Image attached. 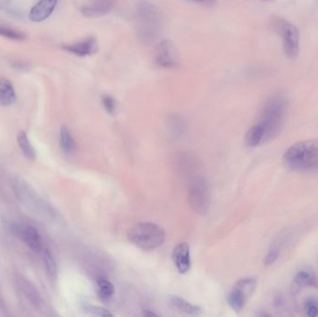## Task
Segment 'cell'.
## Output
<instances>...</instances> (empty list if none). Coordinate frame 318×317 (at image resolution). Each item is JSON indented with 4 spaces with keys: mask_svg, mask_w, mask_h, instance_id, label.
I'll return each instance as SVG.
<instances>
[{
    "mask_svg": "<svg viewBox=\"0 0 318 317\" xmlns=\"http://www.w3.org/2000/svg\"><path fill=\"white\" fill-rule=\"evenodd\" d=\"M287 168L301 173L318 171V140H306L290 146L283 156Z\"/></svg>",
    "mask_w": 318,
    "mask_h": 317,
    "instance_id": "cell-1",
    "label": "cell"
},
{
    "mask_svg": "<svg viewBox=\"0 0 318 317\" xmlns=\"http://www.w3.org/2000/svg\"><path fill=\"white\" fill-rule=\"evenodd\" d=\"M286 108L287 100L282 95H275L264 103L257 123L263 129L265 142L276 137L281 131Z\"/></svg>",
    "mask_w": 318,
    "mask_h": 317,
    "instance_id": "cell-2",
    "label": "cell"
},
{
    "mask_svg": "<svg viewBox=\"0 0 318 317\" xmlns=\"http://www.w3.org/2000/svg\"><path fill=\"white\" fill-rule=\"evenodd\" d=\"M128 237L130 242L142 250H153L164 243L166 233L157 224L141 223L130 228Z\"/></svg>",
    "mask_w": 318,
    "mask_h": 317,
    "instance_id": "cell-3",
    "label": "cell"
},
{
    "mask_svg": "<svg viewBox=\"0 0 318 317\" xmlns=\"http://www.w3.org/2000/svg\"><path fill=\"white\" fill-rule=\"evenodd\" d=\"M272 25L283 39V47L286 55L289 59H295L299 53L300 48V34L298 29L287 20L280 17L274 18Z\"/></svg>",
    "mask_w": 318,
    "mask_h": 317,
    "instance_id": "cell-4",
    "label": "cell"
},
{
    "mask_svg": "<svg viewBox=\"0 0 318 317\" xmlns=\"http://www.w3.org/2000/svg\"><path fill=\"white\" fill-rule=\"evenodd\" d=\"M188 202L196 213L206 214L208 212L210 195L208 182L204 178L197 177L191 180L188 189Z\"/></svg>",
    "mask_w": 318,
    "mask_h": 317,
    "instance_id": "cell-5",
    "label": "cell"
},
{
    "mask_svg": "<svg viewBox=\"0 0 318 317\" xmlns=\"http://www.w3.org/2000/svg\"><path fill=\"white\" fill-rule=\"evenodd\" d=\"M314 283V282H313ZM310 285L296 286L294 287L293 295L299 310L305 316H318V287L315 281L312 284V292H310Z\"/></svg>",
    "mask_w": 318,
    "mask_h": 317,
    "instance_id": "cell-6",
    "label": "cell"
},
{
    "mask_svg": "<svg viewBox=\"0 0 318 317\" xmlns=\"http://www.w3.org/2000/svg\"><path fill=\"white\" fill-rule=\"evenodd\" d=\"M139 13L141 18V24L144 25L141 33L144 39H153L156 34V27L158 24L159 13L156 8L149 2H141L139 5Z\"/></svg>",
    "mask_w": 318,
    "mask_h": 317,
    "instance_id": "cell-7",
    "label": "cell"
},
{
    "mask_svg": "<svg viewBox=\"0 0 318 317\" xmlns=\"http://www.w3.org/2000/svg\"><path fill=\"white\" fill-rule=\"evenodd\" d=\"M155 62L164 68L176 67L179 63V55L175 45L171 40L165 39L157 46L155 52Z\"/></svg>",
    "mask_w": 318,
    "mask_h": 317,
    "instance_id": "cell-8",
    "label": "cell"
},
{
    "mask_svg": "<svg viewBox=\"0 0 318 317\" xmlns=\"http://www.w3.org/2000/svg\"><path fill=\"white\" fill-rule=\"evenodd\" d=\"M14 233L16 237H18L21 240L30 248L35 252H41L42 246H41V240L37 231L28 226V225H15L14 226Z\"/></svg>",
    "mask_w": 318,
    "mask_h": 317,
    "instance_id": "cell-9",
    "label": "cell"
},
{
    "mask_svg": "<svg viewBox=\"0 0 318 317\" xmlns=\"http://www.w3.org/2000/svg\"><path fill=\"white\" fill-rule=\"evenodd\" d=\"M58 0H39L31 9L29 19L34 23H40L48 19L54 12Z\"/></svg>",
    "mask_w": 318,
    "mask_h": 317,
    "instance_id": "cell-10",
    "label": "cell"
},
{
    "mask_svg": "<svg viewBox=\"0 0 318 317\" xmlns=\"http://www.w3.org/2000/svg\"><path fill=\"white\" fill-rule=\"evenodd\" d=\"M63 50H66L70 53H73L76 56H89V55L95 54L98 51V41L94 37H91L77 43L64 46Z\"/></svg>",
    "mask_w": 318,
    "mask_h": 317,
    "instance_id": "cell-11",
    "label": "cell"
},
{
    "mask_svg": "<svg viewBox=\"0 0 318 317\" xmlns=\"http://www.w3.org/2000/svg\"><path fill=\"white\" fill-rule=\"evenodd\" d=\"M172 259L181 274H186L191 268L190 247L187 243H181L173 249Z\"/></svg>",
    "mask_w": 318,
    "mask_h": 317,
    "instance_id": "cell-12",
    "label": "cell"
},
{
    "mask_svg": "<svg viewBox=\"0 0 318 317\" xmlns=\"http://www.w3.org/2000/svg\"><path fill=\"white\" fill-rule=\"evenodd\" d=\"M16 93L13 83L6 77H0V104L10 106L16 101Z\"/></svg>",
    "mask_w": 318,
    "mask_h": 317,
    "instance_id": "cell-13",
    "label": "cell"
},
{
    "mask_svg": "<svg viewBox=\"0 0 318 317\" xmlns=\"http://www.w3.org/2000/svg\"><path fill=\"white\" fill-rule=\"evenodd\" d=\"M113 9V4L110 2H97L91 5L82 7L81 13L87 17H99L104 16L110 13Z\"/></svg>",
    "mask_w": 318,
    "mask_h": 317,
    "instance_id": "cell-14",
    "label": "cell"
},
{
    "mask_svg": "<svg viewBox=\"0 0 318 317\" xmlns=\"http://www.w3.org/2000/svg\"><path fill=\"white\" fill-rule=\"evenodd\" d=\"M245 143L249 147H256L265 142V135L262 126L256 123L248 131L245 136Z\"/></svg>",
    "mask_w": 318,
    "mask_h": 317,
    "instance_id": "cell-15",
    "label": "cell"
},
{
    "mask_svg": "<svg viewBox=\"0 0 318 317\" xmlns=\"http://www.w3.org/2000/svg\"><path fill=\"white\" fill-rule=\"evenodd\" d=\"M170 303L174 309L187 314H198L200 312V308L198 306L192 304L184 298L177 296L170 297Z\"/></svg>",
    "mask_w": 318,
    "mask_h": 317,
    "instance_id": "cell-16",
    "label": "cell"
},
{
    "mask_svg": "<svg viewBox=\"0 0 318 317\" xmlns=\"http://www.w3.org/2000/svg\"><path fill=\"white\" fill-rule=\"evenodd\" d=\"M227 300H228V303L231 306L232 310H234L235 311H240L244 309L249 298L244 296L236 288L232 287L231 292L229 293V295L227 297Z\"/></svg>",
    "mask_w": 318,
    "mask_h": 317,
    "instance_id": "cell-17",
    "label": "cell"
},
{
    "mask_svg": "<svg viewBox=\"0 0 318 317\" xmlns=\"http://www.w3.org/2000/svg\"><path fill=\"white\" fill-rule=\"evenodd\" d=\"M98 295L102 299H109L112 298L115 292V286L109 280L106 279L104 276H99L96 279Z\"/></svg>",
    "mask_w": 318,
    "mask_h": 317,
    "instance_id": "cell-18",
    "label": "cell"
},
{
    "mask_svg": "<svg viewBox=\"0 0 318 317\" xmlns=\"http://www.w3.org/2000/svg\"><path fill=\"white\" fill-rule=\"evenodd\" d=\"M256 286H257V281L255 278H243V279L238 280L232 287L236 288L247 298H250L251 295L255 291Z\"/></svg>",
    "mask_w": 318,
    "mask_h": 317,
    "instance_id": "cell-19",
    "label": "cell"
},
{
    "mask_svg": "<svg viewBox=\"0 0 318 317\" xmlns=\"http://www.w3.org/2000/svg\"><path fill=\"white\" fill-rule=\"evenodd\" d=\"M60 143L62 151L65 154H72L74 150V141L73 137L68 130L66 126H61L60 131Z\"/></svg>",
    "mask_w": 318,
    "mask_h": 317,
    "instance_id": "cell-20",
    "label": "cell"
},
{
    "mask_svg": "<svg viewBox=\"0 0 318 317\" xmlns=\"http://www.w3.org/2000/svg\"><path fill=\"white\" fill-rule=\"evenodd\" d=\"M17 142L19 143L20 148L23 151L24 155H25L28 159L31 160H35L36 159V152L35 149L33 148L32 144H31L27 135L25 134V131H20L18 136H17Z\"/></svg>",
    "mask_w": 318,
    "mask_h": 317,
    "instance_id": "cell-21",
    "label": "cell"
},
{
    "mask_svg": "<svg viewBox=\"0 0 318 317\" xmlns=\"http://www.w3.org/2000/svg\"><path fill=\"white\" fill-rule=\"evenodd\" d=\"M316 281L315 275L312 273L311 270L308 269H302L299 271L294 278V284L296 286H303V285H309Z\"/></svg>",
    "mask_w": 318,
    "mask_h": 317,
    "instance_id": "cell-22",
    "label": "cell"
},
{
    "mask_svg": "<svg viewBox=\"0 0 318 317\" xmlns=\"http://www.w3.org/2000/svg\"><path fill=\"white\" fill-rule=\"evenodd\" d=\"M42 255H43V261L45 266L47 268V271L51 277H54L57 273V267H56V262L53 259V256L50 253L48 249H42L41 250Z\"/></svg>",
    "mask_w": 318,
    "mask_h": 317,
    "instance_id": "cell-23",
    "label": "cell"
},
{
    "mask_svg": "<svg viewBox=\"0 0 318 317\" xmlns=\"http://www.w3.org/2000/svg\"><path fill=\"white\" fill-rule=\"evenodd\" d=\"M0 36L3 38H9L12 40H24L25 35L21 32L14 30L13 28L0 25Z\"/></svg>",
    "mask_w": 318,
    "mask_h": 317,
    "instance_id": "cell-24",
    "label": "cell"
},
{
    "mask_svg": "<svg viewBox=\"0 0 318 317\" xmlns=\"http://www.w3.org/2000/svg\"><path fill=\"white\" fill-rule=\"evenodd\" d=\"M83 311H86L88 313L94 314V315H98V316H113V313H111L110 311H107L106 309L102 308L100 306L92 304L83 305Z\"/></svg>",
    "mask_w": 318,
    "mask_h": 317,
    "instance_id": "cell-25",
    "label": "cell"
},
{
    "mask_svg": "<svg viewBox=\"0 0 318 317\" xmlns=\"http://www.w3.org/2000/svg\"><path fill=\"white\" fill-rule=\"evenodd\" d=\"M170 131L173 134V136H179L182 134L184 131V123L181 119H177L175 117L172 118L170 123Z\"/></svg>",
    "mask_w": 318,
    "mask_h": 317,
    "instance_id": "cell-26",
    "label": "cell"
},
{
    "mask_svg": "<svg viewBox=\"0 0 318 317\" xmlns=\"http://www.w3.org/2000/svg\"><path fill=\"white\" fill-rule=\"evenodd\" d=\"M102 101L104 104V109L109 114H114L116 111V100L110 95H103Z\"/></svg>",
    "mask_w": 318,
    "mask_h": 317,
    "instance_id": "cell-27",
    "label": "cell"
},
{
    "mask_svg": "<svg viewBox=\"0 0 318 317\" xmlns=\"http://www.w3.org/2000/svg\"><path fill=\"white\" fill-rule=\"evenodd\" d=\"M143 314H144L145 316H152V315H153V316H156V315H157L156 313H154L153 311H149V310H144V311H143Z\"/></svg>",
    "mask_w": 318,
    "mask_h": 317,
    "instance_id": "cell-28",
    "label": "cell"
},
{
    "mask_svg": "<svg viewBox=\"0 0 318 317\" xmlns=\"http://www.w3.org/2000/svg\"><path fill=\"white\" fill-rule=\"evenodd\" d=\"M197 1H204V0H197Z\"/></svg>",
    "mask_w": 318,
    "mask_h": 317,
    "instance_id": "cell-29",
    "label": "cell"
}]
</instances>
